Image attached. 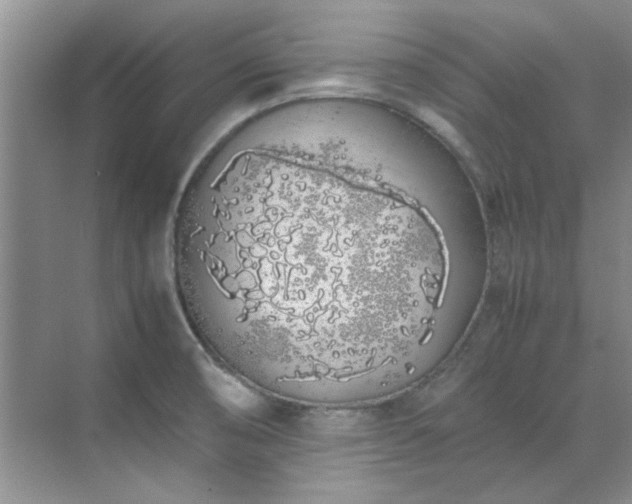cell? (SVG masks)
Listing matches in <instances>:
<instances>
[{
  "instance_id": "obj_1",
  "label": "cell",
  "mask_w": 632,
  "mask_h": 504,
  "mask_svg": "<svg viewBox=\"0 0 632 504\" xmlns=\"http://www.w3.org/2000/svg\"><path fill=\"white\" fill-rule=\"evenodd\" d=\"M398 202L262 155L238 157L177 229L179 298L203 346L271 393L313 402L342 388L397 329L408 259L377 260L403 229Z\"/></svg>"
}]
</instances>
